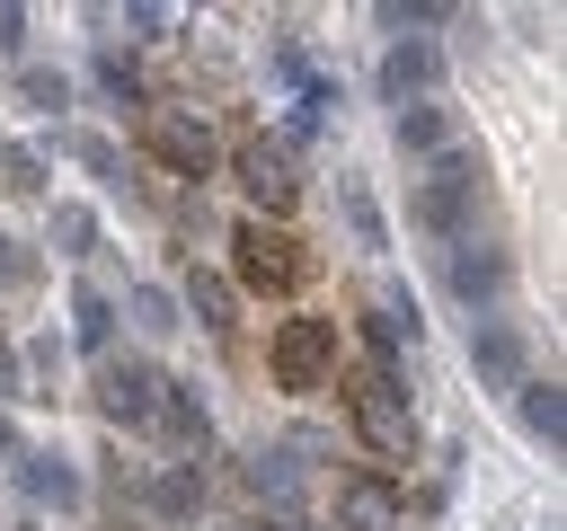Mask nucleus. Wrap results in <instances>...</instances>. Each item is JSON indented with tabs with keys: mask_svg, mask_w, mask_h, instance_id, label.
Masks as SVG:
<instances>
[{
	"mask_svg": "<svg viewBox=\"0 0 567 531\" xmlns=\"http://www.w3.org/2000/svg\"><path fill=\"white\" fill-rule=\"evenodd\" d=\"M478 177H487V159H478L470 142L434 150V159H425V177H416V195H408V221H416L425 239H461V230H470V212H478Z\"/></svg>",
	"mask_w": 567,
	"mask_h": 531,
	"instance_id": "1",
	"label": "nucleus"
},
{
	"mask_svg": "<svg viewBox=\"0 0 567 531\" xmlns=\"http://www.w3.org/2000/svg\"><path fill=\"white\" fill-rule=\"evenodd\" d=\"M346 416H354V434L381 451V460H408L416 451V407H408V372H372V363H354L346 381Z\"/></svg>",
	"mask_w": 567,
	"mask_h": 531,
	"instance_id": "2",
	"label": "nucleus"
},
{
	"mask_svg": "<svg viewBox=\"0 0 567 531\" xmlns=\"http://www.w3.org/2000/svg\"><path fill=\"white\" fill-rule=\"evenodd\" d=\"M230 274H239L248 292H275V301H284V292L310 283V248H301L284 221H257V212H248V221L230 230ZM239 283H230V292H239Z\"/></svg>",
	"mask_w": 567,
	"mask_h": 531,
	"instance_id": "3",
	"label": "nucleus"
},
{
	"mask_svg": "<svg viewBox=\"0 0 567 531\" xmlns=\"http://www.w3.org/2000/svg\"><path fill=\"white\" fill-rule=\"evenodd\" d=\"M266 372L275 389L310 398V389H337V319H284L266 336Z\"/></svg>",
	"mask_w": 567,
	"mask_h": 531,
	"instance_id": "4",
	"label": "nucleus"
},
{
	"mask_svg": "<svg viewBox=\"0 0 567 531\" xmlns=\"http://www.w3.org/2000/svg\"><path fill=\"white\" fill-rule=\"evenodd\" d=\"M142 150L168 168V177H213L221 168V142L195 106H142Z\"/></svg>",
	"mask_w": 567,
	"mask_h": 531,
	"instance_id": "5",
	"label": "nucleus"
},
{
	"mask_svg": "<svg viewBox=\"0 0 567 531\" xmlns=\"http://www.w3.org/2000/svg\"><path fill=\"white\" fill-rule=\"evenodd\" d=\"M230 177H239V195L257 204V221H266V212H292V204H301V168H292V150H284V142H266V133L230 150Z\"/></svg>",
	"mask_w": 567,
	"mask_h": 531,
	"instance_id": "6",
	"label": "nucleus"
},
{
	"mask_svg": "<svg viewBox=\"0 0 567 531\" xmlns=\"http://www.w3.org/2000/svg\"><path fill=\"white\" fill-rule=\"evenodd\" d=\"M97 407H106V425L151 434V416H159V372H151L142 354H106V372H97Z\"/></svg>",
	"mask_w": 567,
	"mask_h": 531,
	"instance_id": "7",
	"label": "nucleus"
},
{
	"mask_svg": "<svg viewBox=\"0 0 567 531\" xmlns=\"http://www.w3.org/2000/svg\"><path fill=\"white\" fill-rule=\"evenodd\" d=\"M443 88V53L425 44V35H399L390 53H381V97L390 106H416V97H434Z\"/></svg>",
	"mask_w": 567,
	"mask_h": 531,
	"instance_id": "8",
	"label": "nucleus"
},
{
	"mask_svg": "<svg viewBox=\"0 0 567 531\" xmlns=\"http://www.w3.org/2000/svg\"><path fill=\"white\" fill-rule=\"evenodd\" d=\"M337 531H399V487L381 469H346L337 478Z\"/></svg>",
	"mask_w": 567,
	"mask_h": 531,
	"instance_id": "9",
	"label": "nucleus"
},
{
	"mask_svg": "<svg viewBox=\"0 0 567 531\" xmlns=\"http://www.w3.org/2000/svg\"><path fill=\"white\" fill-rule=\"evenodd\" d=\"M470 363H478V381L505 389V398H514V381H532V372H523V327H514V319H478V327H470Z\"/></svg>",
	"mask_w": 567,
	"mask_h": 531,
	"instance_id": "10",
	"label": "nucleus"
},
{
	"mask_svg": "<svg viewBox=\"0 0 567 531\" xmlns=\"http://www.w3.org/2000/svg\"><path fill=\"white\" fill-rule=\"evenodd\" d=\"M18 487H27L35 504H53V513H80V504H89V487H80L71 451H18Z\"/></svg>",
	"mask_w": 567,
	"mask_h": 531,
	"instance_id": "11",
	"label": "nucleus"
},
{
	"mask_svg": "<svg viewBox=\"0 0 567 531\" xmlns=\"http://www.w3.org/2000/svg\"><path fill=\"white\" fill-rule=\"evenodd\" d=\"M443 274H452V292L478 310V301L505 292V248H487V239H452V266H443Z\"/></svg>",
	"mask_w": 567,
	"mask_h": 531,
	"instance_id": "12",
	"label": "nucleus"
},
{
	"mask_svg": "<svg viewBox=\"0 0 567 531\" xmlns=\"http://www.w3.org/2000/svg\"><path fill=\"white\" fill-rule=\"evenodd\" d=\"M514 416H523L532 442H549V451L567 442V389L558 381H514Z\"/></svg>",
	"mask_w": 567,
	"mask_h": 531,
	"instance_id": "13",
	"label": "nucleus"
},
{
	"mask_svg": "<svg viewBox=\"0 0 567 531\" xmlns=\"http://www.w3.org/2000/svg\"><path fill=\"white\" fill-rule=\"evenodd\" d=\"M461 133H452V106H434V97H416V106H399V150L408 159H434V150H452Z\"/></svg>",
	"mask_w": 567,
	"mask_h": 531,
	"instance_id": "14",
	"label": "nucleus"
},
{
	"mask_svg": "<svg viewBox=\"0 0 567 531\" xmlns=\"http://www.w3.org/2000/svg\"><path fill=\"white\" fill-rule=\"evenodd\" d=\"M177 310H195L213 336H230V327H239V292H230V274H213V266H195V274H186V301H177Z\"/></svg>",
	"mask_w": 567,
	"mask_h": 531,
	"instance_id": "15",
	"label": "nucleus"
},
{
	"mask_svg": "<svg viewBox=\"0 0 567 531\" xmlns=\"http://www.w3.org/2000/svg\"><path fill=\"white\" fill-rule=\"evenodd\" d=\"M151 425H159L168 442H186V451H204V434H213V425H204V398H195L186 381H159V416H151Z\"/></svg>",
	"mask_w": 567,
	"mask_h": 531,
	"instance_id": "16",
	"label": "nucleus"
},
{
	"mask_svg": "<svg viewBox=\"0 0 567 531\" xmlns=\"http://www.w3.org/2000/svg\"><path fill=\"white\" fill-rule=\"evenodd\" d=\"M248 487H257V496H266V504L292 522V504H301V460L275 442V451H257V460H248Z\"/></svg>",
	"mask_w": 567,
	"mask_h": 531,
	"instance_id": "17",
	"label": "nucleus"
},
{
	"mask_svg": "<svg viewBox=\"0 0 567 531\" xmlns=\"http://www.w3.org/2000/svg\"><path fill=\"white\" fill-rule=\"evenodd\" d=\"M151 513H159V522H195V513H204V469H195V460L159 469V478H151Z\"/></svg>",
	"mask_w": 567,
	"mask_h": 531,
	"instance_id": "18",
	"label": "nucleus"
},
{
	"mask_svg": "<svg viewBox=\"0 0 567 531\" xmlns=\"http://www.w3.org/2000/svg\"><path fill=\"white\" fill-rule=\"evenodd\" d=\"M71 336H80L89 354H106V345H115V301H106L97 283H71Z\"/></svg>",
	"mask_w": 567,
	"mask_h": 531,
	"instance_id": "19",
	"label": "nucleus"
},
{
	"mask_svg": "<svg viewBox=\"0 0 567 531\" xmlns=\"http://www.w3.org/2000/svg\"><path fill=\"white\" fill-rule=\"evenodd\" d=\"M9 88H18V106H35V115H62V106H71V80H62V71H44V62H18V80H9Z\"/></svg>",
	"mask_w": 567,
	"mask_h": 531,
	"instance_id": "20",
	"label": "nucleus"
},
{
	"mask_svg": "<svg viewBox=\"0 0 567 531\" xmlns=\"http://www.w3.org/2000/svg\"><path fill=\"white\" fill-rule=\"evenodd\" d=\"M124 301H133V327H142V336H168V327H186V310H177V292H159V283H133Z\"/></svg>",
	"mask_w": 567,
	"mask_h": 531,
	"instance_id": "21",
	"label": "nucleus"
},
{
	"mask_svg": "<svg viewBox=\"0 0 567 531\" xmlns=\"http://www.w3.org/2000/svg\"><path fill=\"white\" fill-rule=\"evenodd\" d=\"M89 71H97V88H106L115 106H151V97H142V71H133L115 44H97V62H89Z\"/></svg>",
	"mask_w": 567,
	"mask_h": 531,
	"instance_id": "22",
	"label": "nucleus"
},
{
	"mask_svg": "<svg viewBox=\"0 0 567 531\" xmlns=\"http://www.w3.org/2000/svg\"><path fill=\"white\" fill-rule=\"evenodd\" d=\"M0 186H9V195H44V150L0 142Z\"/></svg>",
	"mask_w": 567,
	"mask_h": 531,
	"instance_id": "23",
	"label": "nucleus"
},
{
	"mask_svg": "<svg viewBox=\"0 0 567 531\" xmlns=\"http://www.w3.org/2000/svg\"><path fill=\"white\" fill-rule=\"evenodd\" d=\"M337 204H346V221H354V239H363V248H390V230H381V204H372L354 177L337 186Z\"/></svg>",
	"mask_w": 567,
	"mask_h": 531,
	"instance_id": "24",
	"label": "nucleus"
},
{
	"mask_svg": "<svg viewBox=\"0 0 567 531\" xmlns=\"http://www.w3.org/2000/svg\"><path fill=\"white\" fill-rule=\"evenodd\" d=\"M53 239H62V257H89L97 248V212L89 204H53Z\"/></svg>",
	"mask_w": 567,
	"mask_h": 531,
	"instance_id": "25",
	"label": "nucleus"
},
{
	"mask_svg": "<svg viewBox=\"0 0 567 531\" xmlns=\"http://www.w3.org/2000/svg\"><path fill=\"white\" fill-rule=\"evenodd\" d=\"M71 150H80V168H89V177H106V186H124V150H115L106 133H80Z\"/></svg>",
	"mask_w": 567,
	"mask_h": 531,
	"instance_id": "26",
	"label": "nucleus"
},
{
	"mask_svg": "<svg viewBox=\"0 0 567 531\" xmlns=\"http://www.w3.org/2000/svg\"><path fill=\"white\" fill-rule=\"evenodd\" d=\"M443 0H381V27H443Z\"/></svg>",
	"mask_w": 567,
	"mask_h": 531,
	"instance_id": "27",
	"label": "nucleus"
},
{
	"mask_svg": "<svg viewBox=\"0 0 567 531\" xmlns=\"http://www.w3.org/2000/svg\"><path fill=\"white\" fill-rule=\"evenodd\" d=\"M27 283H35V257H27V248L0 230V292H27Z\"/></svg>",
	"mask_w": 567,
	"mask_h": 531,
	"instance_id": "28",
	"label": "nucleus"
},
{
	"mask_svg": "<svg viewBox=\"0 0 567 531\" xmlns=\"http://www.w3.org/2000/svg\"><path fill=\"white\" fill-rule=\"evenodd\" d=\"M124 27L151 44V35H168V9H159V0H124Z\"/></svg>",
	"mask_w": 567,
	"mask_h": 531,
	"instance_id": "29",
	"label": "nucleus"
},
{
	"mask_svg": "<svg viewBox=\"0 0 567 531\" xmlns=\"http://www.w3.org/2000/svg\"><path fill=\"white\" fill-rule=\"evenodd\" d=\"M18 44H27V9H18V0H0V53H18Z\"/></svg>",
	"mask_w": 567,
	"mask_h": 531,
	"instance_id": "30",
	"label": "nucleus"
},
{
	"mask_svg": "<svg viewBox=\"0 0 567 531\" xmlns=\"http://www.w3.org/2000/svg\"><path fill=\"white\" fill-rule=\"evenodd\" d=\"M0 398H27V372H18V345L0 336Z\"/></svg>",
	"mask_w": 567,
	"mask_h": 531,
	"instance_id": "31",
	"label": "nucleus"
},
{
	"mask_svg": "<svg viewBox=\"0 0 567 531\" xmlns=\"http://www.w3.org/2000/svg\"><path fill=\"white\" fill-rule=\"evenodd\" d=\"M27 442H18V425H9V407H0V460H18Z\"/></svg>",
	"mask_w": 567,
	"mask_h": 531,
	"instance_id": "32",
	"label": "nucleus"
},
{
	"mask_svg": "<svg viewBox=\"0 0 567 531\" xmlns=\"http://www.w3.org/2000/svg\"><path fill=\"white\" fill-rule=\"evenodd\" d=\"M248 531H310V522H284V513H275V522H248Z\"/></svg>",
	"mask_w": 567,
	"mask_h": 531,
	"instance_id": "33",
	"label": "nucleus"
}]
</instances>
